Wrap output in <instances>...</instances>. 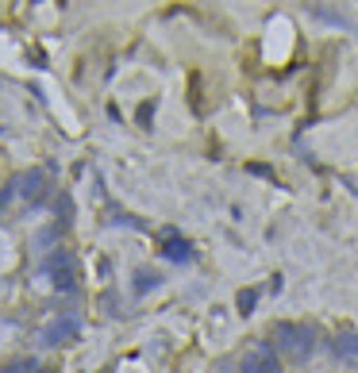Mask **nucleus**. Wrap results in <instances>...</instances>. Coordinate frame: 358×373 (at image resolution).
I'll return each mask as SVG.
<instances>
[{
  "label": "nucleus",
  "mask_w": 358,
  "mask_h": 373,
  "mask_svg": "<svg viewBox=\"0 0 358 373\" xmlns=\"http://www.w3.org/2000/svg\"><path fill=\"white\" fill-rule=\"evenodd\" d=\"M274 343H278V351L286 354V358L305 362L308 354L316 351V327H308V323H278Z\"/></svg>",
  "instance_id": "nucleus-1"
},
{
  "label": "nucleus",
  "mask_w": 358,
  "mask_h": 373,
  "mask_svg": "<svg viewBox=\"0 0 358 373\" xmlns=\"http://www.w3.org/2000/svg\"><path fill=\"white\" fill-rule=\"evenodd\" d=\"M239 373H278V358H274L270 346H255V351L243 358Z\"/></svg>",
  "instance_id": "nucleus-2"
},
{
  "label": "nucleus",
  "mask_w": 358,
  "mask_h": 373,
  "mask_svg": "<svg viewBox=\"0 0 358 373\" xmlns=\"http://www.w3.org/2000/svg\"><path fill=\"white\" fill-rule=\"evenodd\" d=\"M51 277H54V285L66 289V293H70L73 285H77V273H73V262H70L66 250H58V254L51 258Z\"/></svg>",
  "instance_id": "nucleus-3"
},
{
  "label": "nucleus",
  "mask_w": 358,
  "mask_h": 373,
  "mask_svg": "<svg viewBox=\"0 0 358 373\" xmlns=\"http://www.w3.org/2000/svg\"><path fill=\"white\" fill-rule=\"evenodd\" d=\"M335 358L358 362V331H339L335 335Z\"/></svg>",
  "instance_id": "nucleus-4"
},
{
  "label": "nucleus",
  "mask_w": 358,
  "mask_h": 373,
  "mask_svg": "<svg viewBox=\"0 0 358 373\" xmlns=\"http://www.w3.org/2000/svg\"><path fill=\"white\" fill-rule=\"evenodd\" d=\"M73 335H77V323H73V320H58V323H51V327L43 331V343L54 346V343H62V339H73Z\"/></svg>",
  "instance_id": "nucleus-5"
},
{
  "label": "nucleus",
  "mask_w": 358,
  "mask_h": 373,
  "mask_svg": "<svg viewBox=\"0 0 358 373\" xmlns=\"http://www.w3.org/2000/svg\"><path fill=\"white\" fill-rule=\"evenodd\" d=\"M308 15H312V20H324V23H335V27H351V20L339 15V12H331L328 4H308Z\"/></svg>",
  "instance_id": "nucleus-6"
},
{
  "label": "nucleus",
  "mask_w": 358,
  "mask_h": 373,
  "mask_svg": "<svg viewBox=\"0 0 358 373\" xmlns=\"http://www.w3.org/2000/svg\"><path fill=\"white\" fill-rule=\"evenodd\" d=\"M166 258H174V262H185V258H189V242L177 239V231L166 235Z\"/></svg>",
  "instance_id": "nucleus-7"
},
{
  "label": "nucleus",
  "mask_w": 358,
  "mask_h": 373,
  "mask_svg": "<svg viewBox=\"0 0 358 373\" xmlns=\"http://www.w3.org/2000/svg\"><path fill=\"white\" fill-rule=\"evenodd\" d=\"M23 189H27L23 197L39 200V197H43V192H39V189H43V174H27V177H23Z\"/></svg>",
  "instance_id": "nucleus-8"
},
{
  "label": "nucleus",
  "mask_w": 358,
  "mask_h": 373,
  "mask_svg": "<svg viewBox=\"0 0 358 373\" xmlns=\"http://www.w3.org/2000/svg\"><path fill=\"white\" fill-rule=\"evenodd\" d=\"M255 300H258V293H255V289L239 293V312H243V315H250V312H255Z\"/></svg>",
  "instance_id": "nucleus-9"
},
{
  "label": "nucleus",
  "mask_w": 358,
  "mask_h": 373,
  "mask_svg": "<svg viewBox=\"0 0 358 373\" xmlns=\"http://www.w3.org/2000/svg\"><path fill=\"white\" fill-rule=\"evenodd\" d=\"M8 373H46V369H39L35 362H15V366H8Z\"/></svg>",
  "instance_id": "nucleus-10"
}]
</instances>
